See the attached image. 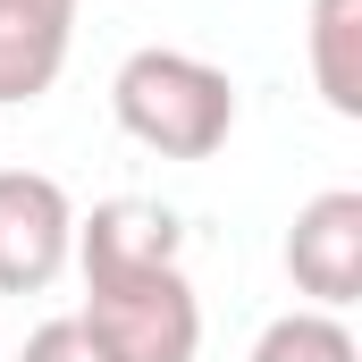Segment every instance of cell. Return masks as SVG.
I'll use <instances>...</instances> for the list:
<instances>
[{"label":"cell","mask_w":362,"mask_h":362,"mask_svg":"<svg viewBox=\"0 0 362 362\" xmlns=\"http://www.w3.org/2000/svg\"><path fill=\"white\" fill-rule=\"evenodd\" d=\"M110 110L160 160H211L236 135V85H228V68H211L194 51H160V42L135 51L110 76Z\"/></svg>","instance_id":"6da1fadb"},{"label":"cell","mask_w":362,"mask_h":362,"mask_svg":"<svg viewBox=\"0 0 362 362\" xmlns=\"http://www.w3.org/2000/svg\"><path fill=\"white\" fill-rule=\"evenodd\" d=\"M85 337L110 362H194L202 346V303L185 270H144V278H110V286H85Z\"/></svg>","instance_id":"7a4b0ae2"},{"label":"cell","mask_w":362,"mask_h":362,"mask_svg":"<svg viewBox=\"0 0 362 362\" xmlns=\"http://www.w3.org/2000/svg\"><path fill=\"white\" fill-rule=\"evenodd\" d=\"M76 262V202L42 169H0V295H42Z\"/></svg>","instance_id":"3957f363"},{"label":"cell","mask_w":362,"mask_h":362,"mask_svg":"<svg viewBox=\"0 0 362 362\" xmlns=\"http://www.w3.org/2000/svg\"><path fill=\"white\" fill-rule=\"evenodd\" d=\"M185 253V219L152 194H110L76 219V270L85 286H110V278H144V270H177Z\"/></svg>","instance_id":"277c9868"},{"label":"cell","mask_w":362,"mask_h":362,"mask_svg":"<svg viewBox=\"0 0 362 362\" xmlns=\"http://www.w3.org/2000/svg\"><path fill=\"white\" fill-rule=\"evenodd\" d=\"M286 278L312 295V312H346L362 295V194L329 185L286 228Z\"/></svg>","instance_id":"5b68a950"},{"label":"cell","mask_w":362,"mask_h":362,"mask_svg":"<svg viewBox=\"0 0 362 362\" xmlns=\"http://www.w3.org/2000/svg\"><path fill=\"white\" fill-rule=\"evenodd\" d=\"M76 51V0H0V110L42 101Z\"/></svg>","instance_id":"8992f818"},{"label":"cell","mask_w":362,"mask_h":362,"mask_svg":"<svg viewBox=\"0 0 362 362\" xmlns=\"http://www.w3.org/2000/svg\"><path fill=\"white\" fill-rule=\"evenodd\" d=\"M303 51H312L320 101H329L337 118H362V0H312Z\"/></svg>","instance_id":"52a82bcc"},{"label":"cell","mask_w":362,"mask_h":362,"mask_svg":"<svg viewBox=\"0 0 362 362\" xmlns=\"http://www.w3.org/2000/svg\"><path fill=\"white\" fill-rule=\"evenodd\" d=\"M253 362H362V346L337 312H278L253 337Z\"/></svg>","instance_id":"ba28073f"},{"label":"cell","mask_w":362,"mask_h":362,"mask_svg":"<svg viewBox=\"0 0 362 362\" xmlns=\"http://www.w3.org/2000/svg\"><path fill=\"white\" fill-rule=\"evenodd\" d=\"M17 362H110V354L93 346V337H85V320L68 312V320H42V329L25 337V354H17Z\"/></svg>","instance_id":"9c48e42d"}]
</instances>
